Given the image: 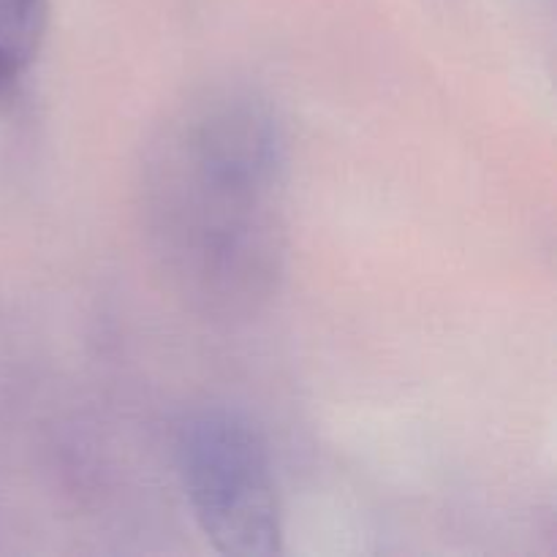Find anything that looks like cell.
<instances>
[{"instance_id": "obj_1", "label": "cell", "mask_w": 557, "mask_h": 557, "mask_svg": "<svg viewBox=\"0 0 557 557\" xmlns=\"http://www.w3.org/2000/svg\"><path fill=\"white\" fill-rule=\"evenodd\" d=\"M288 136L256 87L215 82L158 123L139 166V215L166 286L205 319H253L288 261Z\"/></svg>"}, {"instance_id": "obj_2", "label": "cell", "mask_w": 557, "mask_h": 557, "mask_svg": "<svg viewBox=\"0 0 557 557\" xmlns=\"http://www.w3.org/2000/svg\"><path fill=\"white\" fill-rule=\"evenodd\" d=\"M185 498L221 555L270 557L283 549V509L270 446L232 408H201L177 435Z\"/></svg>"}, {"instance_id": "obj_3", "label": "cell", "mask_w": 557, "mask_h": 557, "mask_svg": "<svg viewBox=\"0 0 557 557\" xmlns=\"http://www.w3.org/2000/svg\"><path fill=\"white\" fill-rule=\"evenodd\" d=\"M52 22V0H0V98L14 96L41 54Z\"/></svg>"}]
</instances>
